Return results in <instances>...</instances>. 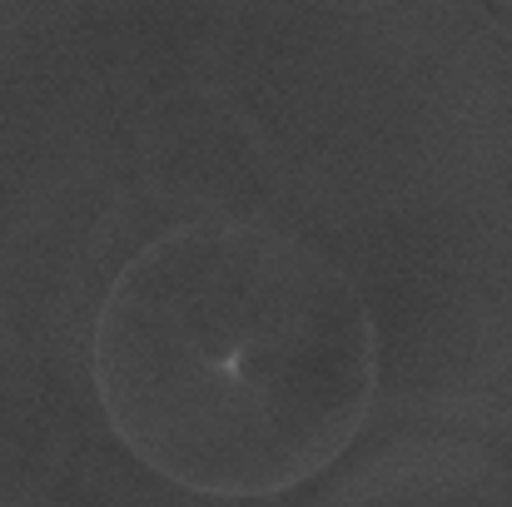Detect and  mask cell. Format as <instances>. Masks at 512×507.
<instances>
[{"label":"cell","mask_w":512,"mask_h":507,"mask_svg":"<svg viewBox=\"0 0 512 507\" xmlns=\"http://www.w3.org/2000/svg\"><path fill=\"white\" fill-rule=\"evenodd\" d=\"M498 5H503V10H512V0H498Z\"/></svg>","instance_id":"7a4b0ae2"},{"label":"cell","mask_w":512,"mask_h":507,"mask_svg":"<svg viewBox=\"0 0 512 507\" xmlns=\"http://www.w3.org/2000/svg\"><path fill=\"white\" fill-rule=\"evenodd\" d=\"M95 383L115 433L179 488L284 493L329 468L373 398V329L324 254L264 224H194L110 289Z\"/></svg>","instance_id":"6da1fadb"}]
</instances>
